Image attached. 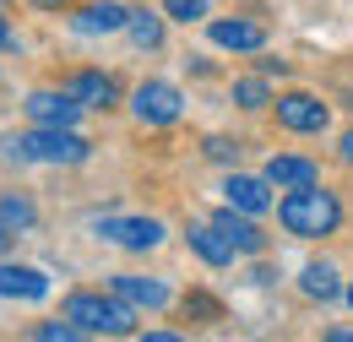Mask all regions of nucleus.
Listing matches in <instances>:
<instances>
[{
  "label": "nucleus",
  "instance_id": "obj_1",
  "mask_svg": "<svg viewBox=\"0 0 353 342\" xmlns=\"http://www.w3.org/2000/svg\"><path fill=\"white\" fill-rule=\"evenodd\" d=\"M277 217H283V228L299 234V239H326V234L343 228V201H337L332 190H321V179H315V185L288 190V196L277 201Z\"/></svg>",
  "mask_w": 353,
  "mask_h": 342
},
{
  "label": "nucleus",
  "instance_id": "obj_2",
  "mask_svg": "<svg viewBox=\"0 0 353 342\" xmlns=\"http://www.w3.org/2000/svg\"><path fill=\"white\" fill-rule=\"evenodd\" d=\"M60 315L82 332V337H131L136 332V315H131V304L120 299L114 288L109 294H71V299L60 304Z\"/></svg>",
  "mask_w": 353,
  "mask_h": 342
},
{
  "label": "nucleus",
  "instance_id": "obj_3",
  "mask_svg": "<svg viewBox=\"0 0 353 342\" xmlns=\"http://www.w3.org/2000/svg\"><path fill=\"white\" fill-rule=\"evenodd\" d=\"M0 147L17 163H88V152H92L71 125H33L22 136H6Z\"/></svg>",
  "mask_w": 353,
  "mask_h": 342
},
{
  "label": "nucleus",
  "instance_id": "obj_4",
  "mask_svg": "<svg viewBox=\"0 0 353 342\" xmlns=\"http://www.w3.org/2000/svg\"><path fill=\"white\" fill-rule=\"evenodd\" d=\"M22 109H28V120H33V125H77L88 103H82L71 87H60V92H54V87H39V92H28V103H22Z\"/></svg>",
  "mask_w": 353,
  "mask_h": 342
},
{
  "label": "nucleus",
  "instance_id": "obj_5",
  "mask_svg": "<svg viewBox=\"0 0 353 342\" xmlns=\"http://www.w3.org/2000/svg\"><path fill=\"white\" fill-rule=\"evenodd\" d=\"M98 234H103L109 245H120V250H136V256L163 245V223H158V217H103Z\"/></svg>",
  "mask_w": 353,
  "mask_h": 342
},
{
  "label": "nucleus",
  "instance_id": "obj_6",
  "mask_svg": "<svg viewBox=\"0 0 353 342\" xmlns=\"http://www.w3.org/2000/svg\"><path fill=\"white\" fill-rule=\"evenodd\" d=\"M179 109H185V98H179V87H169V82H141L136 98H131V114L141 125H174Z\"/></svg>",
  "mask_w": 353,
  "mask_h": 342
},
{
  "label": "nucleus",
  "instance_id": "obj_7",
  "mask_svg": "<svg viewBox=\"0 0 353 342\" xmlns=\"http://www.w3.org/2000/svg\"><path fill=\"white\" fill-rule=\"evenodd\" d=\"M326 120H332V109H326L315 92H283V98H277V125L283 130L315 136V130H326Z\"/></svg>",
  "mask_w": 353,
  "mask_h": 342
},
{
  "label": "nucleus",
  "instance_id": "obj_8",
  "mask_svg": "<svg viewBox=\"0 0 353 342\" xmlns=\"http://www.w3.org/2000/svg\"><path fill=\"white\" fill-rule=\"evenodd\" d=\"M212 223L223 228V239H228L239 256H261V250H266V234L256 228V217H250V212H239V207H223Z\"/></svg>",
  "mask_w": 353,
  "mask_h": 342
},
{
  "label": "nucleus",
  "instance_id": "obj_9",
  "mask_svg": "<svg viewBox=\"0 0 353 342\" xmlns=\"http://www.w3.org/2000/svg\"><path fill=\"white\" fill-rule=\"evenodd\" d=\"M272 179H256V174H228L223 179V196H228V207H239V212H250V217H261L266 207H272V190H266Z\"/></svg>",
  "mask_w": 353,
  "mask_h": 342
},
{
  "label": "nucleus",
  "instance_id": "obj_10",
  "mask_svg": "<svg viewBox=\"0 0 353 342\" xmlns=\"http://www.w3.org/2000/svg\"><path fill=\"white\" fill-rule=\"evenodd\" d=\"M207 33H212V43H218V49H239V54L266 49V28H261V22H245V17H234V22H228V17H218Z\"/></svg>",
  "mask_w": 353,
  "mask_h": 342
},
{
  "label": "nucleus",
  "instance_id": "obj_11",
  "mask_svg": "<svg viewBox=\"0 0 353 342\" xmlns=\"http://www.w3.org/2000/svg\"><path fill=\"white\" fill-rule=\"evenodd\" d=\"M109 288L120 294L125 304H136V310H163L169 304V288L158 283V277H136V272H120V277H109Z\"/></svg>",
  "mask_w": 353,
  "mask_h": 342
},
{
  "label": "nucleus",
  "instance_id": "obj_12",
  "mask_svg": "<svg viewBox=\"0 0 353 342\" xmlns=\"http://www.w3.org/2000/svg\"><path fill=\"white\" fill-rule=\"evenodd\" d=\"M185 245H190L196 256L207 261V266H228V261L239 256V250H234V245L223 239V228H218V223H190V228H185Z\"/></svg>",
  "mask_w": 353,
  "mask_h": 342
},
{
  "label": "nucleus",
  "instance_id": "obj_13",
  "mask_svg": "<svg viewBox=\"0 0 353 342\" xmlns=\"http://www.w3.org/2000/svg\"><path fill=\"white\" fill-rule=\"evenodd\" d=\"M125 22H131V6H120V0H98V6H82V11H77V33H88V39L120 33Z\"/></svg>",
  "mask_w": 353,
  "mask_h": 342
},
{
  "label": "nucleus",
  "instance_id": "obj_14",
  "mask_svg": "<svg viewBox=\"0 0 353 342\" xmlns=\"http://www.w3.org/2000/svg\"><path fill=\"white\" fill-rule=\"evenodd\" d=\"M65 87H71L88 109H114V103H120V82L103 77V71H77V77H65Z\"/></svg>",
  "mask_w": 353,
  "mask_h": 342
},
{
  "label": "nucleus",
  "instance_id": "obj_15",
  "mask_svg": "<svg viewBox=\"0 0 353 342\" xmlns=\"http://www.w3.org/2000/svg\"><path fill=\"white\" fill-rule=\"evenodd\" d=\"M49 294V277L39 266H0V299H44Z\"/></svg>",
  "mask_w": 353,
  "mask_h": 342
},
{
  "label": "nucleus",
  "instance_id": "obj_16",
  "mask_svg": "<svg viewBox=\"0 0 353 342\" xmlns=\"http://www.w3.org/2000/svg\"><path fill=\"white\" fill-rule=\"evenodd\" d=\"M266 179H272L277 190H299V185H315L321 174H315L310 158H272V163H266Z\"/></svg>",
  "mask_w": 353,
  "mask_h": 342
},
{
  "label": "nucleus",
  "instance_id": "obj_17",
  "mask_svg": "<svg viewBox=\"0 0 353 342\" xmlns=\"http://www.w3.org/2000/svg\"><path fill=\"white\" fill-rule=\"evenodd\" d=\"M299 294H305V299L332 304V299H343V283H337V272H332L326 261H315V266H305V272H299Z\"/></svg>",
  "mask_w": 353,
  "mask_h": 342
},
{
  "label": "nucleus",
  "instance_id": "obj_18",
  "mask_svg": "<svg viewBox=\"0 0 353 342\" xmlns=\"http://www.w3.org/2000/svg\"><path fill=\"white\" fill-rule=\"evenodd\" d=\"M125 33H131V43H136V49H163V17L141 6V11H131Z\"/></svg>",
  "mask_w": 353,
  "mask_h": 342
},
{
  "label": "nucleus",
  "instance_id": "obj_19",
  "mask_svg": "<svg viewBox=\"0 0 353 342\" xmlns=\"http://www.w3.org/2000/svg\"><path fill=\"white\" fill-rule=\"evenodd\" d=\"M0 223L17 234V228H33L39 212H33V201H28V196H6V201H0Z\"/></svg>",
  "mask_w": 353,
  "mask_h": 342
},
{
  "label": "nucleus",
  "instance_id": "obj_20",
  "mask_svg": "<svg viewBox=\"0 0 353 342\" xmlns=\"http://www.w3.org/2000/svg\"><path fill=\"white\" fill-rule=\"evenodd\" d=\"M234 98H239V109H266V103H272V92H266V82H256V77H245V82H234Z\"/></svg>",
  "mask_w": 353,
  "mask_h": 342
},
{
  "label": "nucleus",
  "instance_id": "obj_21",
  "mask_svg": "<svg viewBox=\"0 0 353 342\" xmlns=\"http://www.w3.org/2000/svg\"><path fill=\"white\" fill-rule=\"evenodd\" d=\"M163 11H169L174 22H201V17H207V0H163Z\"/></svg>",
  "mask_w": 353,
  "mask_h": 342
},
{
  "label": "nucleus",
  "instance_id": "obj_22",
  "mask_svg": "<svg viewBox=\"0 0 353 342\" xmlns=\"http://www.w3.org/2000/svg\"><path fill=\"white\" fill-rule=\"evenodd\" d=\"M201 152H207L212 163H234V158H239V141H228V136H207Z\"/></svg>",
  "mask_w": 353,
  "mask_h": 342
},
{
  "label": "nucleus",
  "instance_id": "obj_23",
  "mask_svg": "<svg viewBox=\"0 0 353 342\" xmlns=\"http://www.w3.org/2000/svg\"><path fill=\"white\" fill-rule=\"evenodd\" d=\"M33 337H44V342H71V337H82V332H77V326H71V321H65V315H60V326H54V321H49V326H39V332H33Z\"/></svg>",
  "mask_w": 353,
  "mask_h": 342
},
{
  "label": "nucleus",
  "instance_id": "obj_24",
  "mask_svg": "<svg viewBox=\"0 0 353 342\" xmlns=\"http://www.w3.org/2000/svg\"><path fill=\"white\" fill-rule=\"evenodd\" d=\"M185 315H218V304L207 299V294H190V299H185Z\"/></svg>",
  "mask_w": 353,
  "mask_h": 342
},
{
  "label": "nucleus",
  "instance_id": "obj_25",
  "mask_svg": "<svg viewBox=\"0 0 353 342\" xmlns=\"http://www.w3.org/2000/svg\"><path fill=\"white\" fill-rule=\"evenodd\" d=\"M337 152H343V163H353V130H343V141H337Z\"/></svg>",
  "mask_w": 353,
  "mask_h": 342
},
{
  "label": "nucleus",
  "instance_id": "obj_26",
  "mask_svg": "<svg viewBox=\"0 0 353 342\" xmlns=\"http://www.w3.org/2000/svg\"><path fill=\"white\" fill-rule=\"evenodd\" d=\"M33 6H44V11H60V6H71V0H33Z\"/></svg>",
  "mask_w": 353,
  "mask_h": 342
},
{
  "label": "nucleus",
  "instance_id": "obj_27",
  "mask_svg": "<svg viewBox=\"0 0 353 342\" xmlns=\"http://www.w3.org/2000/svg\"><path fill=\"white\" fill-rule=\"evenodd\" d=\"M343 103H348V109H353V82H343Z\"/></svg>",
  "mask_w": 353,
  "mask_h": 342
},
{
  "label": "nucleus",
  "instance_id": "obj_28",
  "mask_svg": "<svg viewBox=\"0 0 353 342\" xmlns=\"http://www.w3.org/2000/svg\"><path fill=\"white\" fill-rule=\"evenodd\" d=\"M0 43H11V28H6V17H0Z\"/></svg>",
  "mask_w": 353,
  "mask_h": 342
},
{
  "label": "nucleus",
  "instance_id": "obj_29",
  "mask_svg": "<svg viewBox=\"0 0 353 342\" xmlns=\"http://www.w3.org/2000/svg\"><path fill=\"white\" fill-rule=\"evenodd\" d=\"M343 299H348V304H353V283H348V288H343Z\"/></svg>",
  "mask_w": 353,
  "mask_h": 342
}]
</instances>
